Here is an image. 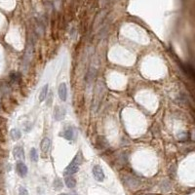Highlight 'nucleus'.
I'll use <instances>...</instances> for the list:
<instances>
[{
    "mask_svg": "<svg viewBox=\"0 0 195 195\" xmlns=\"http://www.w3.org/2000/svg\"><path fill=\"white\" fill-rule=\"evenodd\" d=\"M61 195H68V194H65V193H63V194H61Z\"/></svg>",
    "mask_w": 195,
    "mask_h": 195,
    "instance_id": "nucleus-23",
    "label": "nucleus"
},
{
    "mask_svg": "<svg viewBox=\"0 0 195 195\" xmlns=\"http://www.w3.org/2000/svg\"><path fill=\"white\" fill-rule=\"evenodd\" d=\"M10 78L13 82H15V83H18L19 81H20V74L19 73H11V75H10Z\"/></svg>",
    "mask_w": 195,
    "mask_h": 195,
    "instance_id": "nucleus-19",
    "label": "nucleus"
},
{
    "mask_svg": "<svg viewBox=\"0 0 195 195\" xmlns=\"http://www.w3.org/2000/svg\"><path fill=\"white\" fill-rule=\"evenodd\" d=\"M181 68L183 69V71L185 72V74H187L189 77L193 78L194 77V71H193V68L189 65H181Z\"/></svg>",
    "mask_w": 195,
    "mask_h": 195,
    "instance_id": "nucleus-10",
    "label": "nucleus"
},
{
    "mask_svg": "<svg viewBox=\"0 0 195 195\" xmlns=\"http://www.w3.org/2000/svg\"><path fill=\"white\" fill-rule=\"evenodd\" d=\"M65 181L66 186H68V188H73V187H75V185H76V181H75V178H72V177H71V176H68V177H66V178H65Z\"/></svg>",
    "mask_w": 195,
    "mask_h": 195,
    "instance_id": "nucleus-14",
    "label": "nucleus"
},
{
    "mask_svg": "<svg viewBox=\"0 0 195 195\" xmlns=\"http://www.w3.org/2000/svg\"><path fill=\"white\" fill-rule=\"evenodd\" d=\"M161 187H162V190H164V191L170 190V188H171V183H170V181H162Z\"/></svg>",
    "mask_w": 195,
    "mask_h": 195,
    "instance_id": "nucleus-18",
    "label": "nucleus"
},
{
    "mask_svg": "<svg viewBox=\"0 0 195 195\" xmlns=\"http://www.w3.org/2000/svg\"><path fill=\"white\" fill-rule=\"evenodd\" d=\"M21 136H22V134L18 129H13L11 131V137L13 138V140H19L21 138Z\"/></svg>",
    "mask_w": 195,
    "mask_h": 195,
    "instance_id": "nucleus-17",
    "label": "nucleus"
},
{
    "mask_svg": "<svg viewBox=\"0 0 195 195\" xmlns=\"http://www.w3.org/2000/svg\"><path fill=\"white\" fill-rule=\"evenodd\" d=\"M17 172L22 178L26 176V174H28V167L23 164V162L19 161L17 163Z\"/></svg>",
    "mask_w": 195,
    "mask_h": 195,
    "instance_id": "nucleus-9",
    "label": "nucleus"
},
{
    "mask_svg": "<svg viewBox=\"0 0 195 195\" xmlns=\"http://www.w3.org/2000/svg\"><path fill=\"white\" fill-rule=\"evenodd\" d=\"M32 51H33V42L31 40V43L28 42V45L26 47V51L25 53V57H23V65L26 68L28 65V63H30V60L32 58Z\"/></svg>",
    "mask_w": 195,
    "mask_h": 195,
    "instance_id": "nucleus-3",
    "label": "nucleus"
},
{
    "mask_svg": "<svg viewBox=\"0 0 195 195\" xmlns=\"http://www.w3.org/2000/svg\"><path fill=\"white\" fill-rule=\"evenodd\" d=\"M19 192H20V195H28V190H26V188L23 187V186H21L20 187Z\"/></svg>",
    "mask_w": 195,
    "mask_h": 195,
    "instance_id": "nucleus-22",
    "label": "nucleus"
},
{
    "mask_svg": "<svg viewBox=\"0 0 195 195\" xmlns=\"http://www.w3.org/2000/svg\"><path fill=\"white\" fill-rule=\"evenodd\" d=\"M105 12H101L100 14L97 16V18H96V20H95V23H94V28H97L101 25V23H103V19H105Z\"/></svg>",
    "mask_w": 195,
    "mask_h": 195,
    "instance_id": "nucleus-13",
    "label": "nucleus"
},
{
    "mask_svg": "<svg viewBox=\"0 0 195 195\" xmlns=\"http://www.w3.org/2000/svg\"><path fill=\"white\" fill-rule=\"evenodd\" d=\"M30 158L33 162H37V160H38V153H37V150L34 147L30 149Z\"/></svg>",
    "mask_w": 195,
    "mask_h": 195,
    "instance_id": "nucleus-16",
    "label": "nucleus"
},
{
    "mask_svg": "<svg viewBox=\"0 0 195 195\" xmlns=\"http://www.w3.org/2000/svg\"><path fill=\"white\" fill-rule=\"evenodd\" d=\"M52 101H53V92L51 91L49 96H48V98H47V101H46L47 106H51V105H52Z\"/></svg>",
    "mask_w": 195,
    "mask_h": 195,
    "instance_id": "nucleus-21",
    "label": "nucleus"
},
{
    "mask_svg": "<svg viewBox=\"0 0 195 195\" xmlns=\"http://www.w3.org/2000/svg\"><path fill=\"white\" fill-rule=\"evenodd\" d=\"M93 176L98 181H103L105 180V173H103L101 167L99 165H96L93 167Z\"/></svg>",
    "mask_w": 195,
    "mask_h": 195,
    "instance_id": "nucleus-5",
    "label": "nucleus"
},
{
    "mask_svg": "<svg viewBox=\"0 0 195 195\" xmlns=\"http://www.w3.org/2000/svg\"><path fill=\"white\" fill-rule=\"evenodd\" d=\"M50 145H51V141H50V138H44L43 140L41 141V145H40V147H41V151H42V154H43V156L45 157L47 155L48 151H49V148H50Z\"/></svg>",
    "mask_w": 195,
    "mask_h": 195,
    "instance_id": "nucleus-7",
    "label": "nucleus"
},
{
    "mask_svg": "<svg viewBox=\"0 0 195 195\" xmlns=\"http://www.w3.org/2000/svg\"><path fill=\"white\" fill-rule=\"evenodd\" d=\"M61 135H63V138H65L66 140H72L74 137L73 130H72V128H70V127L66 128V129L63 131V133H61Z\"/></svg>",
    "mask_w": 195,
    "mask_h": 195,
    "instance_id": "nucleus-11",
    "label": "nucleus"
},
{
    "mask_svg": "<svg viewBox=\"0 0 195 195\" xmlns=\"http://www.w3.org/2000/svg\"><path fill=\"white\" fill-rule=\"evenodd\" d=\"M0 152H1V150H0Z\"/></svg>",
    "mask_w": 195,
    "mask_h": 195,
    "instance_id": "nucleus-24",
    "label": "nucleus"
},
{
    "mask_svg": "<svg viewBox=\"0 0 195 195\" xmlns=\"http://www.w3.org/2000/svg\"><path fill=\"white\" fill-rule=\"evenodd\" d=\"M59 97L63 101H65L68 97V88H66L65 83H61L59 86Z\"/></svg>",
    "mask_w": 195,
    "mask_h": 195,
    "instance_id": "nucleus-8",
    "label": "nucleus"
},
{
    "mask_svg": "<svg viewBox=\"0 0 195 195\" xmlns=\"http://www.w3.org/2000/svg\"><path fill=\"white\" fill-rule=\"evenodd\" d=\"M48 88H49V85L48 84L44 85V86L42 87L41 91H40V94H39V98H38L39 101H43L45 99H46L47 93H48Z\"/></svg>",
    "mask_w": 195,
    "mask_h": 195,
    "instance_id": "nucleus-12",
    "label": "nucleus"
},
{
    "mask_svg": "<svg viewBox=\"0 0 195 195\" xmlns=\"http://www.w3.org/2000/svg\"><path fill=\"white\" fill-rule=\"evenodd\" d=\"M81 160H82L81 153L79 152V153H77L75 155V157L73 158L72 161L70 162V164L65 168V175L71 176V175H73V174H75L76 172H78L79 166H80V164H81Z\"/></svg>",
    "mask_w": 195,
    "mask_h": 195,
    "instance_id": "nucleus-1",
    "label": "nucleus"
},
{
    "mask_svg": "<svg viewBox=\"0 0 195 195\" xmlns=\"http://www.w3.org/2000/svg\"><path fill=\"white\" fill-rule=\"evenodd\" d=\"M65 113H66V110L65 107H63V106H60V105H56L55 106V109H54V117L56 120H58V121H60V120L63 119L65 116Z\"/></svg>",
    "mask_w": 195,
    "mask_h": 195,
    "instance_id": "nucleus-6",
    "label": "nucleus"
},
{
    "mask_svg": "<svg viewBox=\"0 0 195 195\" xmlns=\"http://www.w3.org/2000/svg\"><path fill=\"white\" fill-rule=\"evenodd\" d=\"M101 86H103V82L99 81L97 86H96V92H95V97H94V101H93V108L96 111L99 107L101 103V97H103V89H101Z\"/></svg>",
    "mask_w": 195,
    "mask_h": 195,
    "instance_id": "nucleus-2",
    "label": "nucleus"
},
{
    "mask_svg": "<svg viewBox=\"0 0 195 195\" xmlns=\"http://www.w3.org/2000/svg\"><path fill=\"white\" fill-rule=\"evenodd\" d=\"M13 155H14L15 159H17L18 161H25V150H23V146L21 145H18L16 146V147H14V149H13Z\"/></svg>",
    "mask_w": 195,
    "mask_h": 195,
    "instance_id": "nucleus-4",
    "label": "nucleus"
},
{
    "mask_svg": "<svg viewBox=\"0 0 195 195\" xmlns=\"http://www.w3.org/2000/svg\"><path fill=\"white\" fill-rule=\"evenodd\" d=\"M126 181H127L128 185H129L130 187H132V188H136L138 185V181L136 180V178H129Z\"/></svg>",
    "mask_w": 195,
    "mask_h": 195,
    "instance_id": "nucleus-15",
    "label": "nucleus"
},
{
    "mask_svg": "<svg viewBox=\"0 0 195 195\" xmlns=\"http://www.w3.org/2000/svg\"><path fill=\"white\" fill-rule=\"evenodd\" d=\"M63 187V183H61V181L60 178H57V180H55L54 181V188L55 189H61Z\"/></svg>",
    "mask_w": 195,
    "mask_h": 195,
    "instance_id": "nucleus-20",
    "label": "nucleus"
}]
</instances>
